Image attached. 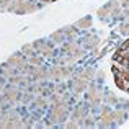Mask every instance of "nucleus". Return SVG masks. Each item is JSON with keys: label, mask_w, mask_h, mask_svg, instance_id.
<instances>
[{"label": "nucleus", "mask_w": 129, "mask_h": 129, "mask_svg": "<svg viewBox=\"0 0 129 129\" xmlns=\"http://www.w3.org/2000/svg\"><path fill=\"white\" fill-rule=\"evenodd\" d=\"M121 33H123V35H129V21H126L121 26Z\"/></svg>", "instance_id": "nucleus-22"}, {"label": "nucleus", "mask_w": 129, "mask_h": 129, "mask_svg": "<svg viewBox=\"0 0 129 129\" xmlns=\"http://www.w3.org/2000/svg\"><path fill=\"white\" fill-rule=\"evenodd\" d=\"M69 75H70V69L66 66H56L51 70H47V79L51 80H62V79H67Z\"/></svg>", "instance_id": "nucleus-6"}, {"label": "nucleus", "mask_w": 129, "mask_h": 129, "mask_svg": "<svg viewBox=\"0 0 129 129\" xmlns=\"http://www.w3.org/2000/svg\"><path fill=\"white\" fill-rule=\"evenodd\" d=\"M38 8L36 5H33L31 2H28V0H15L13 3H10L8 10L10 12H15L18 13V15H23V13H29V12H35V10Z\"/></svg>", "instance_id": "nucleus-4"}, {"label": "nucleus", "mask_w": 129, "mask_h": 129, "mask_svg": "<svg viewBox=\"0 0 129 129\" xmlns=\"http://www.w3.org/2000/svg\"><path fill=\"white\" fill-rule=\"evenodd\" d=\"M10 3H12V0H0V7L2 8H8Z\"/></svg>", "instance_id": "nucleus-24"}, {"label": "nucleus", "mask_w": 129, "mask_h": 129, "mask_svg": "<svg viewBox=\"0 0 129 129\" xmlns=\"http://www.w3.org/2000/svg\"><path fill=\"white\" fill-rule=\"evenodd\" d=\"M69 116V106L66 103H57L52 105L51 108V113H49V123L51 124H56V123H62L66 118Z\"/></svg>", "instance_id": "nucleus-2"}, {"label": "nucleus", "mask_w": 129, "mask_h": 129, "mask_svg": "<svg viewBox=\"0 0 129 129\" xmlns=\"http://www.w3.org/2000/svg\"><path fill=\"white\" fill-rule=\"evenodd\" d=\"M118 7H119V2H118V0H111L110 3H108V5H105L103 8H100L98 10V16H100L101 20L103 18H106L108 15H116V12H118Z\"/></svg>", "instance_id": "nucleus-7"}, {"label": "nucleus", "mask_w": 129, "mask_h": 129, "mask_svg": "<svg viewBox=\"0 0 129 129\" xmlns=\"http://www.w3.org/2000/svg\"><path fill=\"white\" fill-rule=\"evenodd\" d=\"M0 74H2L3 77H7V79H12L13 75H15V67H10V64L7 62V64H3L2 67H0Z\"/></svg>", "instance_id": "nucleus-14"}, {"label": "nucleus", "mask_w": 129, "mask_h": 129, "mask_svg": "<svg viewBox=\"0 0 129 129\" xmlns=\"http://www.w3.org/2000/svg\"><path fill=\"white\" fill-rule=\"evenodd\" d=\"M21 126L23 121L15 111L5 114V116H0V127H21Z\"/></svg>", "instance_id": "nucleus-5"}, {"label": "nucleus", "mask_w": 129, "mask_h": 129, "mask_svg": "<svg viewBox=\"0 0 129 129\" xmlns=\"http://www.w3.org/2000/svg\"><path fill=\"white\" fill-rule=\"evenodd\" d=\"M10 82H12V85L26 87L29 83V80H28V77H23V75H13L12 79H10Z\"/></svg>", "instance_id": "nucleus-13"}, {"label": "nucleus", "mask_w": 129, "mask_h": 129, "mask_svg": "<svg viewBox=\"0 0 129 129\" xmlns=\"http://www.w3.org/2000/svg\"><path fill=\"white\" fill-rule=\"evenodd\" d=\"M31 98H33V96H31V93H29V91H26V93L21 96V101H23V103H28V101L31 100Z\"/></svg>", "instance_id": "nucleus-23"}, {"label": "nucleus", "mask_w": 129, "mask_h": 129, "mask_svg": "<svg viewBox=\"0 0 129 129\" xmlns=\"http://www.w3.org/2000/svg\"><path fill=\"white\" fill-rule=\"evenodd\" d=\"M113 75L118 88L129 93V39L121 44L113 56Z\"/></svg>", "instance_id": "nucleus-1"}, {"label": "nucleus", "mask_w": 129, "mask_h": 129, "mask_svg": "<svg viewBox=\"0 0 129 129\" xmlns=\"http://www.w3.org/2000/svg\"><path fill=\"white\" fill-rule=\"evenodd\" d=\"M87 98H88V101H90L91 106L96 108L98 105H100V101H101V93L98 91L96 87H90V90H88V93H87Z\"/></svg>", "instance_id": "nucleus-10"}, {"label": "nucleus", "mask_w": 129, "mask_h": 129, "mask_svg": "<svg viewBox=\"0 0 129 129\" xmlns=\"http://www.w3.org/2000/svg\"><path fill=\"white\" fill-rule=\"evenodd\" d=\"M20 98H21V91H20L15 85L8 87L5 90V101H8V103H15V101H18Z\"/></svg>", "instance_id": "nucleus-9"}, {"label": "nucleus", "mask_w": 129, "mask_h": 129, "mask_svg": "<svg viewBox=\"0 0 129 129\" xmlns=\"http://www.w3.org/2000/svg\"><path fill=\"white\" fill-rule=\"evenodd\" d=\"M5 88V80H3V77H0V91Z\"/></svg>", "instance_id": "nucleus-25"}, {"label": "nucleus", "mask_w": 129, "mask_h": 129, "mask_svg": "<svg viewBox=\"0 0 129 129\" xmlns=\"http://www.w3.org/2000/svg\"><path fill=\"white\" fill-rule=\"evenodd\" d=\"M51 39H52L54 43H62L64 39H66V33H64V29H60V31H56V33H52V36H51Z\"/></svg>", "instance_id": "nucleus-15"}, {"label": "nucleus", "mask_w": 129, "mask_h": 129, "mask_svg": "<svg viewBox=\"0 0 129 129\" xmlns=\"http://www.w3.org/2000/svg\"><path fill=\"white\" fill-rule=\"evenodd\" d=\"M8 64L13 66L15 69H23V67H25V57H23L21 54H13L8 59Z\"/></svg>", "instance_id": "nucleus-12"}, {"label": "nucleus", "mask_w": 129, "mask_h": 129, "mask_svg": "<svg viewBox=\"0 0 129 129\" xmlns=\"http://www.w3.org/2000/svg\"><path fill=\"white\" fill-rule=\"evenodd\" d=\"M29 64H33V66H41L43 59L39 56H35V54H33V56H29Z\"/></svg>", "instance_id": "nucleus-21"}, {"label": "nucleus", "mask_w": 129, "mask_h": 129, "mask_svg": "<svg viewBox=\"0 0 129 129\" xmlns=\"http://www.w3.org/2000/svg\"><path fill=\"white\" fill-rule=\"evenodd\" d=\"M91 77H93V70L91 69H87L83 70V72H80L79 75L75 77V79L72 80V88L75 93H80V91H83L88 85V82L91 80Z\"/></svg>", "instance_id": "nucleus-3"}, {"label": "nucleus", "mask_w": 129, "mask_h": 129, "mask_svg": "<svg viewBox=\"0 0 129 129\" xmlns=\"http://www.w3.org/2000/svg\"><path fill=\"white\" fill-rule=\"evenodd\" d=\"M23 52H25V56H33V54H36L35 52V46H33V44H26V46H23Z\"/></svg>", "instance_id": "nucleus-19"}, {"label": "nucleus", "mask_w": 129, "mask_h": 129, "mask_svg": "<svg viewBox=\"0 0 129 129\" xmlns=\"http://www.w3.org/2000/svg\"><path fill=\"white\" fill-rule=\"evenodd\" d=\"M31 77L36 80V82H43V80H46L47 79V70H46V67H35L33 69V72H31Z\"/></svg>", "instance_id": "nucleus-11"}, {"label": "nucleus", "mask_w": 129, "mask_h": 129, "mask_svg": "<svg viewBox=\"0 0 129 129\" xmlns=\"http://www.w3.org/2000/svg\"><path fill=\"white\" fill-rule=\"evenodd\" d=\"M77 26H79V28H90L91 26V18L90 16H85V18L79 20V21H77Z\"/></svg>", "instance_id": "nucleus-18"}, {"label": "nucleus", "mask_w": 129, "mask_h": 129, "mask_svg": "<svg viewBox=\"0 0 129 129\" xmlns=\"http://www.w3.org/2000/svg\"><path fill=\"white\" fill-rule=\"evenodd\" d=\"M85 44H87L88 47H91V49H95V47H96V44H98V38L95 35L87 36V38H85Z\"/></svg>", "instance_id": "nucleus-17"}, {"label": "nucleus", "mask_w": 129, "mask_h": 129, "mask_svg": "<svg viewBox=\"0 0 129 129\" xmlns=\"http://www.w3.org/2000/svg\"><path fill=\"white\" fill-rule=\"evenodd\" d=\"M126 118V113L124 111H113V119H114V124H121Z\"/></svg>", "instance_id": "nucleus-16"}, {"label": "nucleus", "mask_w": 129, "mask_h": 129, "mask_svg": "<svg viewBox=\"0 0 129 129\" xmlns=\"http://www.w3.org/2000/svg\"><path fill=\"white\" fill-rule=\"evenodd\" d=\"M33 46H35V51H38V54H43L44 57H51L52 56V46L47 44L46 41H43V39L41 41H36Z\"/></svg>", "instance_id": "nucleus-8"}, {"label": "nucleus", "mask_w": 129, "mask_h": 129, "mask_svg": "<svg viewBox=\"0 0 129 129\" xmlns=\"http://www.w3.org/2000/svg\"><path fill=\"white\" fill-rule=\"evenodd\" d=\"M123 3H129V0H123Z\"/></svg>", "instance_id": "nucleus-26"}, {"label": "nucleus", "mask_w": 129, "mask_h": 129, "mask_svg": "<svg viewBox=\"0 0 129 129\" xmlns=\"http://www.w3.org/2000/svg\"><path fill=\"white\" fill-rule=\"evenodd\" d=\"M46 2H54V0H46Z\"/></svg>", "instance_id": "nucleus-27"}, {"label": "nucleus", "mask_w": 129, "mask_h": 129, "mask_svg": "<svg viewBox=\"0 0 129 129\" xmlns=\"http://www.w3.org/2000/svg\"><path fill=\"white\" fill-rule=\"evenodd\" d=\"M46 105H47V101L44 100L43 96H39V98H36V100H35V106H36V108H39V110H43Z\"/></svg>", "instance_id": "nucleus-20"}]
</instances>
